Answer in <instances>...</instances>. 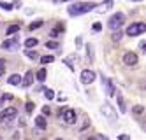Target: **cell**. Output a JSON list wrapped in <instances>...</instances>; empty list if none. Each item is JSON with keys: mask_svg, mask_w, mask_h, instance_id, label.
Here are the masks:
<instances>
[{"mask_svg": "<svg viewBox=\"0 0 146 140\" xmlns=\"http://www.w3.org/2000/svg\"><path fill=\"white\" fill-rule=\"evenodd\" d=\"M16 32H19V25H11V26L7 28V32H5V34H7V35H14Z\"/></svg>", "mask_w": 146, "mask_h": 140, "instance_id": "17", "label": "cell"}, {"mask_svg": "<svg viewBox=\"0 0 146 140\" xmlns=\"http://www.w3.org/2000/svg\"><path fill=\"white\" fill-rule=\"evenodd\" d=\"M118 105H120V110H121V112L127 110V109H125V102H123V98H121L120 95H118Z\"/></svg>", "mask_w": 146, "mask_h": 140, "instance_id": "23", "label": "cell"}, {"mask_svg": "<svg viewBox=\"0 0 146 140\" xmlns=\"http://www.w3.org/2000/svg\"><path fill=\"white\" fill-rule=\"evenodd\" d=\"M35 126L40 128V130H46V128H48L46 117H44V116H37V117H35Z\"/></svg>", "mask_w": 146, "mask_h": 140, "instance_id": "13", "label": "cell"}, {"mask_svg": "<svg viewBox=\"0 0 146 140\" xmlns=\"http://www.w3.org/2000/svg\"><path fill=\"white\" fill-rule=\"evenodd\" d=\"M60 116H62V119H64L65 123H69V124H72L76 121V110H72V109H65V110H62L60 112Z\"/></svg>", "mask_w": 146, "mask_h": 140, "instance_id": "5", "label": "cell"}, {"mask_svg": "<svg viewBox=\"0 0 146 140\" xmlns=\"http://www.w3.org/2000/svg\"><path fill=\"white\" fill-rule=\"evenodd\" d=\"M100 110H102V114L106 116L108 119H111V121H114V119H116V114H114V109H113V107H111L109 103H104Z\"/></svg>", "mask_w": 146, "mask_h": 140, "instance_id": "7", "label": "cell"}, {"mask_svg": "<svg viewBox=\"0 0 146 140\" xmlns=\"http://www.w3.org/2000/svg\"><path fill=\"white\" fill-rule=\"evenodd\" d=\"M44 96H46L48 100H53L55 98V91L53 89H44Z\"/></svg>", "mask_w": 146, "mask_h": 140, "instance_id": "22", "label": "cell"}, {"mask_svg": "<svg viewBox=\"0 0 146 140\" xmlns=\"http://www.w3.org/2000/svg\"><path fill=\"white\" fill-rule=\"evenodd\" d=\"M132 112H134L135 116H141V114L144 112V107H143V105H135L134 109H132Z\"/></svg>", "mask_w": 146, "mask_h": 140, "instance_id": "19", "label": "cell"}, {"mask_svg": "<svg viewBox=\"0 0 146 140\" xmlns=\"http://www.w3.org/2000/svg\"><path fill=\"white\" fill-rule=\"evenodd\" d=\"M118 140H130V138H129V135H120Z\"/></svg>", "mask_w": 146, "mask_h": 140, "instance_id": "32", "label": "cell"}, {"mask_svg": "<svg viewBox=\"0 0 146 140\" xmlns=\"http://www.w3.org/2000/svg\"><path fill=\"white\" fill-rule=\"evenodd\" d=\"M32 82H34V72L28 70V72L25 74V77L21 79V84H23V88H30V86H32Z\"/></svg>", "mask_w": 146, "mask_h": 140, "instance_id": "10", "label": "cell"}, {"mask_svg": "<svg viewBox=\"0 0 146 140\" xmlns=\"http://www.w3.org/2000/svg\"><path fill=\"white\" fill-rule=\"evenodd\" d=\"M102 84L106 86V91H108V95H109V96H113V95H114V86H113V82H111L108 77H104V75H102Z\"/></svg>", "mask_w": 146, "mask_h": 140, "instance_id": "11", "label": "cell"}, {"mask_svg": "<svg viewBox=\"0 0 146 140\" xmlns=\"http://www.w3.org/2000/svg\"><path fill=\"white\" fill-rule=\"evenodd\" d=\"M46 47H49V49H58V42L56 40H48L46 42Z\"/></svg>", "mask_w": 146, "mask_h": 140, "instance_id": "21", "label": "cell"}, {"mask_svg": "<svg viewBox=\"0 0 146 140\" xmlns=\"http://www.w3.org/2000/svg\"><path fill=\"white\" fill-rule=\"evenodd\" d=\"M95 9L93 4H88V2H76V4H70L69 5V14L70 16H81V14H86L90 11Z\"/></svg>", "mask_w": 146, "mask_h": 140, "instance_id": "1", "label": "cell"}, {"mask_svg": "<svg viewBox=\"0 0 146 140\" xmlns=\"http://www.w3.org/2000/svg\"><path fill=\"white\" fill-rule=\"evenodd\" d=\"M55 61V56H42V58H40V63H44V65H46V63H53Z\"/></svg>", "mask_w": 146, "mask_h": 140, "instance_id": "20", "label": "cell"}, {"mask_svg": "<svg viewBox=\"0 0 146 140\" xmlns=\"http://www.w3.org/2000/svg\"><path fill=\"white\" fill-rule=\"evenodd\" d=\"M56 140H64V138H56Z\"/></svg>", "mask_w": 146, "mask_h": 140, "instance_id": "36", "label": "cell"}, {"mask_svg": "<svg viewBox=\"0 0 146 140\" xmlns=\"http://www.w3.org/2000/svg\"><path fill=\"white\" fill-rule=\"evenodd\" d=\"M34 107H35V105H34L32 102H28V103H27V112H28V114H32V110H34Z\"/></svg>", "mask_w": 146, "mask_h": 140, "instance_id": "27", "label": "cell"}, {"mask_svg": "<svg viewBox=\"0 0 146 140\" xmlns=\"http://www.w3.org/2000/svg\"><path fill=\"white\" fill-rule=\"evenodd\" d=\"M92 28H93V32H100V30H102V25L97 21V23H93V25H92Z\"/></svg>", "mask_w": 146, "mask_h": 140, "instance_id": "26", "label": "cell"}, {"mask_svg": "<svg viewBox=\"0 0 146 140\" xmlns=\"http://www.w3.org/2000/svg\"><path fill=\"white\" fill-rule=\"evenodd\" d=\"M125 23V16L121 14V12H118V14H113L111 18H109V21H108V26L111 28V30H118L121 25Z\"/></svg>", "mask_w": 146, "mask_h": 140, "instance_id": "2", "label": "cell"}, {"mask_svg": "<svg viewBox=\"0 0 146 140\" xmlns=\"http://www.w3.org/2000/svg\"><path fill=\"white\" fill-rule=\"evenodd\" d=\"M27 56H28L30 60H37V56H39V55H37L35 51H28V53H27Z\"/></svg>", "mask_w": 146, "mask_h": 140, "instance_id": "24", "label": "cell"}, {"mask_svg": "<svg viewBox=\"0 0 146 140\" xmlns=\"http://www.w3.org/2000/svg\"><path fill=\"white\" fill-rule=\"evenodd\" d=\"M7 84H11V86H19V84H21V75H19V74H13V75H9Z\"/></svg>", "mask_w": 146, "mask_h": 140, "instance_id": "12", "label": "cell"}, {"mask_svg": "<svg viewBox=\"0 0 146 140\" xmlns=\"http://www.w3.org/2000/svg\"><path fill=\"white\" fill-rule=\"evenodd\" d=\"M51 114V109H49V107L46 105V107H42V116H49Z\"/></svg>", "mask_w": 146, "mask_h": 140, "instance_id": "29", "label": "cell"}, {"mask_svg": "<svg viewBox=\"0 0 146 140\" xmlns=\"http://www.w3.org/2000/svg\"><path fill=\"white\" fill-rule=\"evenodd\" d=\"M37 44H39V40H37V39H32V37L25 40V46H27V47H35Z\"/></svg>", "mask_w": 146, "mask_h": 140, "instance_id": "15", "label": "cell"}, {"mask_svg": "<svg viewBox=\"0 0 146 140\" xmlns=\"http://www.w3.org/2000/svg\"><path fill=\"white\" fill-rule=\"evenodd\" d=\"M95 81V72L93 70H83L81 72V82L83 84H90Z\"/></svg>", "mask_w": 146, "mask_h": 140, "instance_id": "6", "label": "cell"}, {"mask_svg": "<svg viewBox=\"0 0 146 140\" xmlns=\"http://www.w3.org/2000/svg\"><path fill=\"white\" fill-rule=\"evenodd\" d=\"M18 47H19V40L18 39H7L2 44V49H7V51H14Z\"/></svg>", "mask_w": 146, "mask_h": 140, "instance_id": "8", "label": "cell"}, {"mask_svg": "<svg viewBox=\"0 0 146 140\" xmlns=\"http://www.w3.org/2000/svg\"><path fill=\"white\" fill-rule=\"evenodd\" d=\"M86 51H88V58L93 60V47L92 46H86Z\"/></svg>", "mask_w": 146, "mask_h": 140, "instance_id": "28", "label": "cell"}, {"mask_svg": "<svg viewBox=\"0 0 146 140\" xmlns=\"http://www.w3.org/2000/svg\"><path fill=\"white\" fill-rule=\"evenodd\" d=\"M4 68H5V60H0V74L4 72Z\"/></svg>", "mask_w": 146, "mask_h": 140, "instance_id": "31", "label": "cell"}, {"mask_svg": "<svg viewBox=\"0 0 146 140\" xmlns=\"http://www.w3.org/2000/svg\"><path fill=\"white\" fill-rule=\"evenodd\" d=\"M35 77H37V81H39V82H44V81H46V70H44V68H40V70L37 72Z\"/></svg>", "mask_w": 146, "mask_h": 140, "instance_id": "16", "label": "cell"}, {"mask_svg": "<svg viewBox=\"0 0 146 140\" xmlns=\"http://www.w3.org/2000/svg\"><path fill=\"white\" fill-rule=\"evenodd\" d=\"M62 2H69V0H62Z\"/></svg>", "mask_w": 146, "mask_h": 140, "instance_id": "34", "label": "cell"}, {"mask_svg": "<svg viewBox=\"0 0 146 140\" xmlns=\"http://www.w3.org/2000/svg\"><path fill=\"white\" fill-rule=\"evenodd\" d=\"M137 55L135 53H125V56H123V61H125V65H129V67H132V65H135L137 63Z\"/></svg>", "mask_w": 146, "mask_h": 140, "instance_id": "9", "label": "cell"}, {"mask_svg": "<svg viewBox=\"0 0 146 140\" xmlns=\"http://www.w3.org/2000/svg\"><path fill=\"white\" fill-rule=\"evenodd\" d=\"M0 7L5 9V11H11V9H13V5H11V4H7V2H0Z\"/></svg>", "mask_w": 146, "mask_h": 140, "instance_id": "25", "label": "cell"}, {"mask_svg": "<svg viewBox=\"0 0 146 140\" xmlns=\"http://www.w3.org/2000/svg\"><path fill=\"white\" fill-rule=\"evenodd\" d=\"M99 140H109L108 137H104V135H99Z\"/></svg>", "mask_w": 146, "mask_h": 140, "instance_id": "33", "label": "cell"}, {"mask_svg": "<svg viewBox=\"0 0 146 140\" xmlns=\"http://www.w3.org/2000/svg\"><path fill=\"white\" fill-rule=\"evenodd\" d=\"M88 140H95V138H88Z\"/></svg>", "mask_w": 146, "mask_h": 140, "instance_id": "35", "label": "cell"}, {"mask_svg": "<svg viewBox=\"0 0 146 140\" xmlns=\"http://www.w3.org/2000/svg\"><path fill=\"white\" fill-rule=\"evenodd\" d=\"M42 25H44V21L42 19H37V21H34V23H30L28 30H37V28H40Z\"/></svg>", "mask_w": 146, "mask_h": 140, "instance_id": "14", "label": "cell"}, {"mask_svg": "<svg viewBox=\"0 0 146 140\" xmlns=\"http://www.w3.org/2000/svg\"><path fill=\"white\" fill-rule=\"evenodd\" d=\"M121 35H123V34H121L120 30H113V35H111V39H113L114 42H118V40L121 39Z\"/></svg>", "mask_w": 146, "mask_h": 140, "instance_id": "18", "label": "cell"}, {"mask_svg": "<svg viewBox=\"0 0 146 140\" xmlns=\"http://www.w3.org/2000/svg\"><path fill=\"white\" fill-rule=\"evenodd\" d=\"M16 114H18V110L14 109V107H9V109H5V110L0 112V121L9 123V121H13L14 117H16Z\"/></svg>", "mask_w": 146, "mask_h": 140, "instance_id": "4", "label": "cell"}, {"mask_svg": "<svg viewBox=\"0 0 146 140\" xmlns=\"http://www.w3.org/2000/svg\"><path fill=\"white\" fill-rule=\"evenodd\" d=\"M144 32H146V25H144V23H132V25L127 28V35L137 37V35H143Z\"/></svg>", "mask_w": 146, "mask_h": 140, "instance_id": "3", "label": "cell"}, {"mask_svg": "<svg viewBox=\"0 0 146 140\" xmlns=\"http://www.w3.org/2000/svg\"><path fill=\"white\" fill-rule=\"evenodd\" d=\"M2 100H13V95H11V93H4Z\"/></svg>", "mask_w": 146, "mask_h": 140, "instance_id": "30", "label": "cell"}]
</instances>
